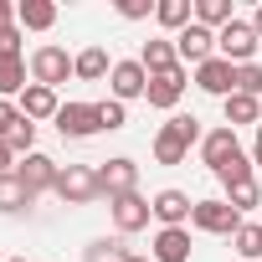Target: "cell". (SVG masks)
Wrapping results in <instances>:
<instances>
[{"instance_id":"obj_1","label":"cell","mask_w":262,"mask_h":262,"mask_svg":"<svg viewBox=\"0 0 262 262\" xmlns=\"http://www.w3.org/2000/svg\"><path fill=\"white\" fill-rule=\"evenodd\" d=\"M201 139H206L201 134V118L195 113H175L170 123L155 128V165H185L190 144H201Z\"/></svg>"},{"instance_id":"obj_2","label":"cell","mask_w":262,"mask_h":262,"mask_svg":"<svg viewBox=\"0 0 262 262\" xmlns=\"http://www.w3.org/2000/svg\"><path fill=\"white\" fill-rule=\"evenodd\" d=\"M26 67H31V82H41V88H62L67 77H77L72 72V57H67V47H57V41H41L31 57H26Z\"/></svg>"},{"instance_id":"obj_3","label":"cell","mask_w":262,"mask_h":262,"mask_svg":"<svg viewBox=\"0 0 262 262\" xmlns=\"http://www.w3.org/2000/svg\"><path fill=\"white\" fill-rule=\"evenodd\" d=\"M52 195H57V201H67V206H93V201H103L98 170H93V165H62V175H57Z\"/></svg>"},{"instance_id":"obj_4","label":"cell","mask_w":262,"mask_h":262,"mask_svg":"<svg viewBox=\"0 0 262 262\" xmlns=\"http://www.w3.org/2000/svg\"><path fill=\"white\" fill-rule=\"evenodd\" d=\"M257 31H252V21H231V26H221L216 31V57H226L231 67H247V62H257Z\"/></svg>"},{"instance_id":"obj_5","label":"cell","mask_w":262,"mask_h":262,"mask_svg":"<svg viewBox=\"0 0 262 262\" xmlns=\"http://www.w3.org/2000/svg\"><path fill=\"white\" fill-rule=\"evenodd\" d=\"M149 216H155V206H149V195H139V190H128V195H108V221H113L118 236L144 231Z\"/></svg>"},{"instance_id":"obj_6","label":"cell","mask_w":262,"mask_h":262,"mask_svg":"<svg viewBox=\"0 0 262 262\" xmlns=\"http://www.w3.org/2000/svg\"><path fill=\"white\" fill-rule=\"evenodd\" d=\"M242 221H247V216H236L221 195H216V201H195V211H190V226L206 231V236H236Z\"/></svg>"},{"instance_id":"obj_7","label":"cell","mask_w":262,"mask_h":262,"mask_svg":"<svg viewBox=\"0 0 262 262\" xmlns=\"http://www.w3.org/2000/svg\"><path fill=\"white\" fill-rule=\"evenodd\" d=\"M62 139H93L103 134V118H98V103H62V113L52 118Z\"/></svg>"},{"instance_id":"obj_8","label":"cell","mask_w":262,"mask_h":262,"mask_svg":"<svg viewBox=\"0 0 262 262\" xmlns=\"http://www.w3.org/2000/svg\"><path fill=\"white\" fill-rule=\"evenodd\" d=\"M185 82H190L185 62H180V67H165V72H149V93H144L149 108H165V113H170V108L185 98Z\"/></svg>"},{"instance_id":"obj_9","label":"cell","mask_w":262,"mask_h":262,"mask_svg":"<svg viewBox=\"0 0 262 262\" xmlns=\"http://www.w3.org/2000/svg\"><path fill=\"white\" fill-rule=\"evenodd\" d=\"M57 175H62V165H57L52 155H41V149L26 155V160H16V180H21L31 195H47V190L57 185Z\"/></svg>"},{"instance_id":"obj_10","label":"cell","mask_w":262,"mask_h":262,"mask_svg":"<svg viewBox=\"0 0 262 262\" xmlns=\"http://www.w3.org/2000/svg\"><path fill=\"white\" fill-rule=\"evenodd\" d=\"M108 88H113V98H118V103H134V98H144V93H149V72H144V62H139V57L113 62V72H108Z\"/></svg>"},{"instance_id":"obj_11","label":"cell","mask_w":262,"mask_h":262,"mask_svg":"<svg viewBox=\"0 0 262 262\" xmlns=\"http://www.w3.org/2000/svg\"><path fill=\"white\" fill-rule=\"evenodd\" d=\"M98 185L103 195H128V190H139V165L128 160V155H113L98 165Z\"/></svg>"},{"instance_id":"obj_12","label":"cell","mask_w":262,"mask_h":262,"mask_svg":"<svg viewBox=\"0 0 262 262\" xmlns=\"http://www.w3.org/2000/svg\"><path fill=\"white\" fill-rule=\"evenodd\" d=\"M231 155H242V139H236V128H226V123H221V128H211V134L201 139V165H206L211 175H221Z\"/></svg>"},{"instance_id":"obj_13","label":"cell","mask_w":262,"mask_h":262,"mask_svg":"<svg viewBox=\"0 0 262 262\" xmlns=\"http://www.w3.org/2000/svg\"><path fill=\"white\" fill-rule=\"evenodd\" d=\"M175 52H180V62H185V67H201V62H211V57H216V31H206L201 21H190V26L175 36Z\"/></svg>"},{"instance_id":"obj_14","label":"cell","mask_w":262,"mask_h":262,"mask_svg":"<svg viewBox=\"0 0 262 262\" xmlns=\"http://www.w3.org/2000/svg\"><path fill=\"white\" fill-rule=\"evenodd\" d=\"M195 88L226 103V98L236 93V67H231L226 57H211V62H201V67H195Z\"/></svg>"},{"instance_id":"obj_15","label":"cell","mask_w":262,"mask_h":262,"mask_svg":"<svg viewBox=\"0 0 262 262\" xmlns=\"http://www.w3.org/2000/svg\"><path fill=\"white\" fill-rule=\"evenodd\" d=\"M149 206H155V221L160 226H190V211H195V201L185 195V190H155L149 195Z\"/></svg>"},{"instance_id":"obj_16","label":"cell","mask_w":262,"mask_h":262,"mask_svg":"<svg viewBox=\"0 0 262 262\" xmlns=\"http://www.w3.org/2000/svg\"><path fill=\"white\" fill-rule=\"evenodd\" d=\"M149 257L155 262H190V226H160Z\"/></svg>"},{"instance_id":"obj_17","label":"cell","mask_w":262,"mask_h":262,"mask_svg":"<svg viewBox=\"0 0 262 262\" xmlns=\"http://www.w3.org/2000/svg\"><path fill=\"white\" fill-rule=\"evenodd\" d=\"M16 108H21V113H26L31 123H41V118H57V113H62V98H57L52 88H41V82H31V88H26V93L16 98Z\"/></svg>"},{"instance_id":"obj_18","label":"cell","mask_w":262,"mask_h":262,"mask_svg":"<svg viewBox=\"0 0 262 262\" xmlns=\"http://www.w3.org/2000/svg\"><path fill=\"white\" fill-rule=\"evenodd\" d=\"M16 26L21 31H52L57 26V6L52 0H16Z\"/></svg>"},{"instance_id":"obj_19","label":"cell","mask_w":262,"mask_h":262,"mask_svg":"<svg viewBox=\"0 0 262 262\" xmlns=\"http://www.w3.org/2000/svg\"><path fill=\"white\" fill-rule=\"evenodd\" d=\"M139 62L144 72H165V67H180V52H175V36H155L139 47Z\"/></svg>"},{"instance_id":"obj_20","label":"cell","mask_w":262,"mask_h":262,"mask_svg":"<svg viewBox=\"0 0 262 262\" xmlns=\"http://www.w3.org/2000/svg\"><path fill=\"white\" fill-rule=\"evenodd\" d=\"M31 206H36V195L16 180V170L0 175V216H21V211H31Z\"/></svg>"},{"instance_id":"obj_21","label":"cell","mask_w":262,"mask_h":262,"mask_svg":"<svg viewBox=\"0 0 262 262\" xmlns=\"http://www.w3.org/2000/svg\"><path fill=\"white\" fill-rule=\"evenodd\" d=\"M155 21H160L170 36H180V31L195 21V0H160V6H155Z\"/></svg>"},{"instance_id":"obj_22","label":"cell","mask_w":262,"mask_h":262,"mask_svg":"<svg viewBox=\"0 0 262 262\" xmlns=\"http://www.w3.org/2000/svg\"><path fill=\"white\" fill-rule=\"evenodd\" d=\"M72 72H77L82 82H103V77L113 72V62H108V52H103V47H82V52L72 57Z\"/></svg>"},{"instance_id":"obj_23","label":"cell","mask_w":262,"mask_h":262,"mask_svg":"<svg viewBox=\"0 0 262 262\" xmlns=\"http://www.w3.org/2000/svg\"><path fill=\"white\" fill-rule=\"evenodd\" d=\"M226 113V128H242V123H262V98H247V93H231L221 103Z\"/></svg>"},{"instance_id":"obj_24","label":"cell","mask_w":262,"mask_h":262,"mask_svg":"<svg viewBox=\"0 0 262 262\" xmlns=\"http://www.w3.org/2000/svg\"><path fill=\"white\" fill-rule=\"evenodd\" d=\"M31 67H26V57H0V98H21L31 82Z\"/></svg>"},{"instance_id":"obj_25","label":"cell","mask_w":262,"mask_h":262,"mask_svg":"<svg viewBox=\"0 0 262 262\" xmlns=\"http://www.w3.org/2000/svg\"><path fill=\"white\" fill-rule=\"evenodd\" d=\"M221 190H226L221 201H226L236 216H247V211H257V206H262V185H257V175H252V180H236V185H221Z\"/></svg>"},{"instance_id":"obj_26","label":"cell","mask_w":262,"mask_h":262,"mask_svg":"<svg viewBox=\"0 0 262 262\" xmlns=\"http://www.w3.org/2000/svg\"><path fill=\"white\" fill-rule=\"evenodd\" d=\"M231 252L242 262H262V221H242L236 236H231Z\"/></svg>"},{"instance_id":"obj_27","label":"cell","mask_w":262,"mask_h":262,"mask_svg":"<svg viewBox=\"0 0 262 262\" xmlns=\"http://www.w3.org/2000/svg\"><path fill=\"white\" fill-rule=\"evenodd\" d=\"M134 252L123 247V236H98V242H88L82 247V262H128Z\"/></svg>"},{"instance_id":"obj_28","label":"cell","mask_w":262,"mask_h":262,"mask_svg":"<svg viewBox=\"0 0 262 262\" xmlns=\"http://www.w3.org/2000/svg\"><path fill=\"white\" fill-rule=\"evenodd\" d=\"M195 21L206 31H221V26L236 21V11H231V0H195Z\"/></svg>"},{"instance_id":"obj_29","label":"cell","mask_w":262,"mask_h":262,"mask_svg":"<svg viewBox=\"0 0 262 262\" xmlns=\"http://www.w3.org/2000/svg\"><path fill=\"white\" fill-rule=\"evenodd\" d=\"M6 144L16 149V160H26V155H36V123H31L26 113L16 118V128H11V139H6Z\"/></svg>"},{"instance_id":"obj_30","label":"cell","mask_w":262,"mask_h":262,"mask_svg":"<svg viewBox=\"0 0 262 262\" xmlns=\"http://www.w3.org/2000/svg\"><path fill=\"white\" fill-rule=\"evenodd\" d=\"M252 175H257V165H252V155L242 149V155H231V160H226V170H221L216 180H221V185H236V180H252Z\"/></svg>"},{"instance_id":"obj_31","label":"cell","mask_w":262,"mask_h":262,"mask_svg":"<svg viewBox=\"0 0 262 262\" xmlns=\"http://www.w3.org/2000/svg\"><path fill=\"white\" fill-rule=\"evenodd\" d=\"M98 118H103V134H118V128L128 123V108H123L118 98H103V103H98Z\"/></svg>"},{"instance_id":"obj_32","label":"cell","mask_w":262,"mask_h":262,"mask_svg":"<svg viewBox=\"0 0 262 262\" xmlns=\"http://www.w3.org/2000/svg\"><path fill=\"white\" fill-rule=\"evenodd\" d=\"M236 93H247V98H262V67H257V62L236 67Z\"/></svg>"},{"instance_id":"obj_33","label":"cell","mask_w":262,"mask_h":262,"mask_svg":"<svg viewBox=\"0 0 262 262\" xmlns=\"http://www.w3.org/2000/svg\"><path fill=\"white\" fill-rule=\"evenodd\" d=\"M155 6L160 0H118V16L123 21H144V16H155Z\"/></svg>"},{"instance_id":"obj_34","label":"cell","mask_w":262,"mask_h":262,"mask_svg":"<svg viewBox=\"0 0 262 262\" xmlns=\"http://www.w3.org/2000/svg\"><path fill=\"white\" fill-rule=\"evenodd\" d=\"M21 26H0V57H21Z\"/></svg>"},{"instance_id":"obj_35","label":"cell","mask_w":262,"mask_h":262,"mask_svg":"<svg viewBox=\"0 0 262 262\" xmlns=\"http://www.w3.org/2000/svg\"><path fill=\"white\" fill-rule=\"evenodd\" d=\"M16 118H21V108H16L11 98H0V139H11V128H16Z\"/></svg>"},{"instance_id":"obj_36","label":"cell","mask_w":262,"mask_h":262,"mask_svg":"<svg viewBox=\"0 0 262 262\" xmlns=\"http://www.w3.org/2000/svg\"><path fill=\"white\" fill-rule=\"evenodd\" d=\"M11 170H16V149L0 139V175H11Z\"/></svg>"},{"instance_id":"obj_37","label":"cell","mask_w":262,"mask_h":262,"mask_svg":"<svg viewBox=\"0 0 262 262\" xmlns=\"http://www.w3.org/2000/svg\"><path fill=\"white\" fill-rule=\"evenodd\" d=\"M0 26H16V0H0Z\"/></svg>"},{"instance_id":"obj_38","label":"cell","mask_w":262,"mask_h":262,"mask_svg":"<svg viewBox=\"0 0 262 262\" xmlns=\"http://www.w3.org/2000/svg\"><path fill=\"white\" fill-rule=\"evenodd\" d=\"M252 165L262 170V123H257V139H252Z\"/></svg>"},{"instance_id":"obj_39","label":"cell","mask_w":262,"mask_h":262,"mask_svg":"<svg viewBox=\"0 0 262 262\" xmlns=\"http://www.w3.org/2000/svg\"><path fill=\"white\" fill-rule=\"evenodd\" d=\"M252 31H257V41H262V6L252 11Z\"/></svg>"},{"instance_id":"obj_40","label":"cell","mask_w":262,"mask_h":262,"mask_svg":"<svg viewBox=\"0 0 262 262\" xmlns=\"http://www.w3.org/2000/svg\"><path fill=\"white\" fill-rule=\"evenodd\" d=\"M128 262H155V257H149V252H134V257H128Z\"/></svg>"},{"instance_id":"obj_41","label":"cell","mask_w":262,"mask_h":262,"mask_svg":"<svg viewBox=\"0 0 262 262\" xmlns=\"http://www.w3.org/2000/svg\"><path fill=\"white\" fill-rule=\"evenodd\" d=\"M11 262H26V257H11Z\"/></svg>"}]
</instances>
